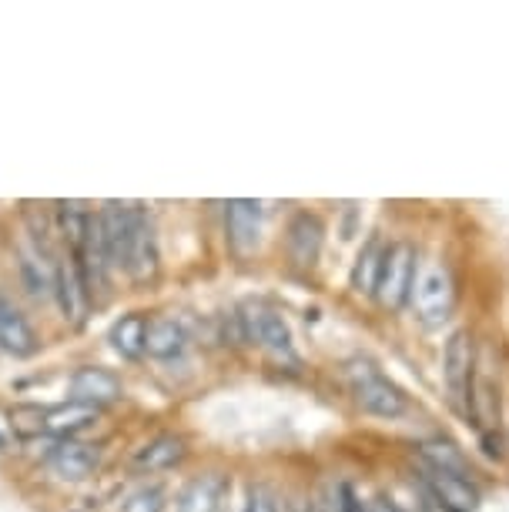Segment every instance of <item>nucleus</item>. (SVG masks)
<instances>
[{"label":"nucleus","instance_id":"0eeeda50","mask_svg":"<svg viewBox=\"0 0 509 512\" xmlns=\"http://www.w3.org/2000/svg\"><path fill=\"white\" fill-rule=\"evenodd\" d=\"M161 268V241L155 218L148 215L141 205L131 211V231H128V248H124V275L131 282H155Z\"/></svg>","mask_w":509,"mask_h":512},{"label":"nucleus","instance_id":"f8f14e48","mask_svg":"<svg viewBox=\"0 0 509 512\" xmlns=\"http://www.w3.org/2000/svg\"><path fill=\"white\" fill-rule=\"evenodd\" d=\"M101 466V446L78 439H64L47 452V469L64 482H84L91 479Z\"/></svg>","mask_w":509,"mask_h":512},{"label":"nucleus","instance_id":"423d86ee","mask_svg":"<svg viewBox=\"0 0 509 512\" xmlns=\"http://www.w3.org/2000/svg\"><path fill=\"white\" fill-rule=\"evenodd\" d=\"M54 258H57V251L47 248L44 231L27 228L24 235L14 241L17 275H21V285L27 288V295L37 298V302L54 295Z\"/></svg>","mask_w":509,"mask_h":512},{"label":"nucleus","instance_id":"6e6552de","mask_svg":"<svg viewBox=\"0 0 509 512\" xmlns=\"http://www.w3.org/2000/svg\"><path fill=\"white\" fill-rule=\"evenodd\" d=\"M473 379H476V342H473V335H469V328H456V332L446 338V349H443V385H446L449 402H453L459 412H466V405H469Z\"/></svg>","mask_w":509,"mask_h":512},{"label":"nucleus","instance_id":"5701e85b","mask_svg":"<svg viewBox=\"0 0 509 512\" xmlns=\"http://www.w3.org/2000/svg\"><path fill=\"white\" fill-rule=\"evenodd\" d=\"M91 218H94V211L84 205V201H57L54 205V225H57V235L64 238L67 251H74L84 241Z\"/></svg>","mask_w":509,"mask_h":512},{"label":"nucleus","instance_id":"a878e982","mask_svg":"<svg viewBox=\"0 0 509 512\" xmlns=\"http://www.w3.org/2000/svg\"><path fill=\"white\" fill-rule=\"evenodd\" d=\"M242 512H278V492L268 482H248Z\"/></svg>","mask_w":509,"mask_h":512},{"label":"nucleus","instance_id":"ddd939ff","mask_svg":"<svg viewBox=\"0 0 509 512\" xmlns=\"http://www.w3.org/2000/svg\"><path fill=\"white\" fill-rule=\"evenodd\" d=\"M67 392H71L74 402H84V405H94V409H104V405L118 402L124 395V385L121 379L114 375L111 369H101V365H84L71 375L67 382Z\"/></svg>","mask_w":509,"mask_h":512},{"label":"nucleus","instance_id":"39448f33","mask_svg":"<svg viewBox=\"0 0 509 512\" xmlns=\"http://www.w3.org/2000/svg\"><path fill=\"white\" fill-rule=\"evenodd\" d=\"M419 492H422V512H476L479 509V489L473 479L439 472L419 462Z\"/></svg>","mask_w":509,"mask_h":512},{"label":"nucleus","instance_id":"2eb2a0df","mask_svg":"<svg viewBox=\"0 0 509 512\" xmlns=\"http://www.w3.org/2000/svg\"><path fill=\"white\" fill-rule=\"evenodd\" d=\"M188 459V442L185 436H175V432H161V436L148 439L144 446L134 452L131 466L141 476H155V472H168L181 466Z\"/></svg>","mask_w":509,"mask_h":512},{"label":"nucleus","instance_id":"20e7f679","mask_svg":"<svg viewBox=\"0 0 509 512\" xmlns=\"http://www.w3.org/2000/svg\"><path fill=\"white\" fill-rule=\"evenodd\" d=\"M419 272V255L412 241H389L386 258H382V272L376 285V302L386 312H402L409 305L412 282Z\"/></svg>","mask_w":509,"mask_h":512},{"label":"nucleus","instance_id":"f03ea898","mask_svg":"<svg viewBox=\"0 0 509 512\" xmlns=\"http://www.w3.org/2000/svg\"><path fill=\"white\" fill-rule=\"evenodd\" d=\"M238 322H242V338L245 342H252L255 349L272 355L275 362H288V365L299 362V355H295L292 328H288L282 312H275L272 305L245 302L242 312H238Z\"/></svg>","mask_w":509,"mask_h":512},{"label":"nucleus","instance_id":"b1692460","mask_svg":"<svg viewBox=\"0 0 509 512\" xmlns=\"http://www.w3.org/2000/svg\"><path fill=\"white\" fill-rule=\"evenodd\" d=\"M161 509H165V489H161L158 482L134 489L131 496L121 502V512H161Z\"/></svg>","mask_w":509,"mask_h":512},{"label":"nucleus","instance_id":"4be33fe9","mask_svg":"<svg viewBox=\"0 0 509 512\" xmlns=\"http://www.w3.org/2000/svg\"><path fill=\"white\" fill-rule=\"evenodd\" d=\"M419 462L429 469H439V472H453V476H463L469 479L473 469H469V459L463 456V449L453 446L449 439H426L419 442Z\"/></svg>","mask_w":509,"mask_h":512},{"label":"nucleus","instance_id":"f257e3e1","mask_svg":"<svg viewBox=\"0 0 509 512\" xmlns=\"http://www.w3.org/2000/svg\"><path fill=\"white\" fill-rule=\"evenodd\" d=\"M456 298H459V288H456L453 272H449V265L426 262V265H419L406 308H412V315H416L422 325L432 328V325H443L446 318L456 312Z\"/></svg>","mask_w":509,"mask_h":512},{"label":"nucleus","instance_id":"393cba45","mask_svg":"<svg viewBox=\"0 0 509 512\" xmlns=\"http://www.w3.org/2000/svg\"><path fill=\"white\" fill-rule=\"evenodd\" d=\"M11 425L21 439H34L44 432V412L34 409V405H17V409L11 412Z\"/></svg>","mask_w":509,"mask_h":512},{"label":"nucleus","instance_id":"4468645a","mask_svg":"<svg viewBox=\"0 0 509 512\" xmlns=\"http://www.w3.org/2000/svg\"><path fill=\"white\" fill-rule=\"evenodd\" d=\"M41 349L34 325L27 322V315L17 308L11 298L0 292V352L14 355V359H31Z\"/></svg>","mask_w":509,"mask_h":512},{"label":"nucleus","instance_id":"412c9836","mask_svg":"<svg viewBox=\"0 0 509 512\" xmlns=\"http://www.w3.org/2000/svg\"><path fill=\"white\" fill-rule=\"evenodd\" d=\"M305 512H366V499L355 492L352 482H319Z\"/></svg>","mask_w":509,"mask_h":512},{"label":"nucleus","instance_id":"dca6fc26","mask_svg":"<svg viewBox=\"0 0 509 512\" xmlns=\"http://www.w3.org/2000/svg\"><path fill=\"white\" fill-rule=\"evenodd\" d=\"M188 349V328L171 315H158L148 322L144 335V355L155 362H171Z\"/></svg>","mask_w":509,"mask_h":512},{"label":"nucleus","instance_id":"7ed1b4c3","mask_svg":"<svg viewBox=\"0 0 509 512\" xmlns=\"http://www.w3.org/2000/svg\"><path fill=\"white\" fill-rule=\"evenodd\" d=\"M349 389L355 405L366 415H376V419H402L409 412V395L369 362L349 369Z\"/></svg>","mask_w":509,"mask_h":512},{"label":"nucleus","instance_id":"9d476101","mask_svg":"<svg viewBox=\"0 0 509 512\" xmlns=\"http://www.w3.org/2000/svg\"><path fill=\"white\" fill-rule=\"evenodd\" d=\"M322 245H325V221L315 211H295L285 225V255L292 268L309 272V268L319 265Z\"/></svg>","mask_w":509,"mask_h":512},{"label":"nucleus","instance_id":"1a4fd4ad","mask_svg":"<svg viewBox=\"0 0 509 512\" xmlns=\"http://www.w3.org/2000/svg\"><path fill=\"white\" fill-rule=\"evenodd\" d=\"M51 302L57 305V312L67 325L78 328L91 312V292L84 285V275L78 262H74L71 251H57L54 258V295Z\"/></svg>","mask_w":509,"mask_h":512},{"label":"nucleus","instance_id":"f3484780","mask_svg":"<svg viewBox=\"0 0 509 512\" xmlns=\"http://www.w3.org/2000/svg\"><path fill=\"white\" fill-rule=\"evenodd\" d=\"M228 492V476L222 472H201L188 479L178 492V512H218Z\"/></svg>","mask_w":509,"mask_h":512},{"label":"nucleus","instance_id":"a211bd4d","mask_svg":"<svg viewBox=\"0 0 509 512\" xmlns=\"http://www.w3.org/2000/svg\"><path fill=\"white\" fill-rule=\"evenodd\" d=\"M98 419H101V409L67 399V402L54 405V409L44 412V432H47V436H54V439H78L81 432L91 429Z\"/></svg>","mask_w":509,"mask_h":512},{"label":"nucleus","instance_id":"bb28decb","mask_svg":"<svg viewBox=\"0 0 509 512\" xmlns=\"http://www.w3.org/2000/svg\"><path fill=\"white\" fill-rule=\"evenodd\" d=\"M366 512H402V506H396L389 496H372V499H366Z\"/></svg>","mask_w":509,"mask_h":512},{"label":"nucleus","instance_id":"aec40b11","mask_svg":"<svg viewBox=\"0 0 509 512\" xmlns=\"http://www.w3.org/2000/svg\"><path fill=\"white\" fill-rule=\"evenodd\" d=\"M386 241L379 235H369L366 245L359 248L355 255V265H352V275H349V285L352 292L359 295H376V285H379V272H382V258H386Z\"/></svg>","mask_w":509,"mask_h":512},{"label":"nucleus","instance_id":"6ab92c4d","mask_svg":"<svg viewBox=\"0 0 509 512\" xmlns=\"http://www.w3.org/2000/svg\"><path fill=\"white\" fill-rule=\"evenodd\" d=\"M148 322H151V318L144 312L121 315L118 322L111 325V332H108V342H111L114 355H121L124 362H138L144 355V335H148Z\"/></svg>","mask_w":509,"mask_h":512},{"label":"nucleus","instance_id":"9b49d317","mask_svg":"<svg viewBox=\"0 0 509 512\" xmlns=\"http://www.w3.org/2000/svg\"><path fill=\"white\" fill-rule=\"evenodd\" d=\"M225 241L238 258L255 255L262 245V201L232 198L225 205Z\"/></svg>","mask_w":509,"mask_h":512}]
</instances>
